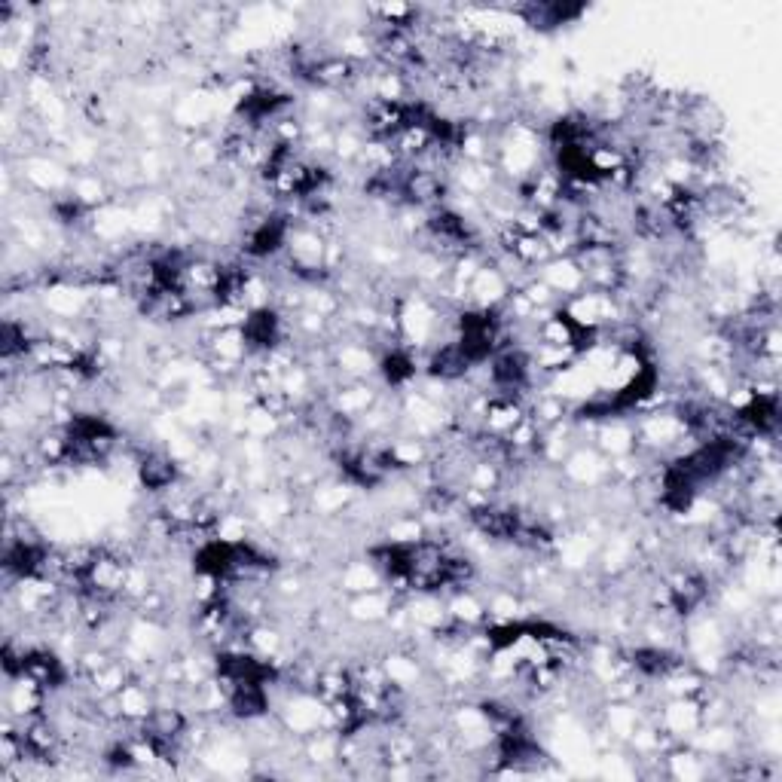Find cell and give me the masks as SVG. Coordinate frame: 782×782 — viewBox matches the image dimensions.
<instances>
[{"instance_id":"obj_1","label":"cell","mask_w":782,"mask_h":782,"mask_svg":"<svg viewBox=\"0 0 782 782\" xmlns=\"http://www.w3.org/2000/svg\"><path fill=\"white\" fill-rule=\"evenodd\" d=\"M138 477L150 492H162V489H172L178 483V462L169 453H159L150 450L138 459Z\"/></svg>"},{"instance_id":"obj_2","label":"cell","mask_w":782,"mask_h":782,"mask_svg":"<svg viewBox=\"0 0 782 782\" xmlns=\"http://www.w3.org/2000/svg\"><path fill=\"white\" fill-rule=\"evenodd\" d=\"M391 608H395L391 596L376 587V590H367V593H355V599H352V605H349V614H352L355 621L376 624V621H385V618H388Z\"/></svg>"}]
</instances>
